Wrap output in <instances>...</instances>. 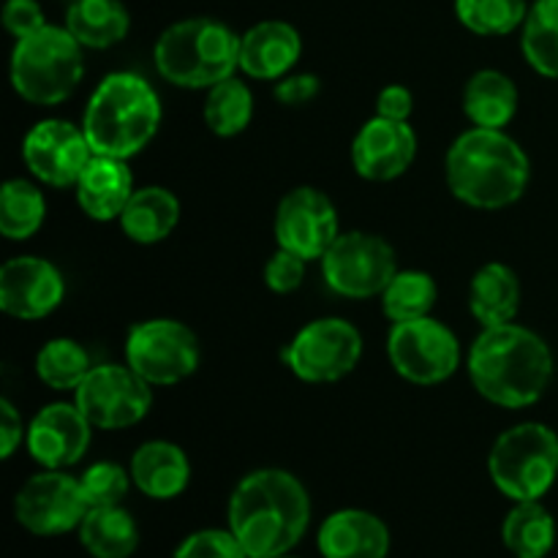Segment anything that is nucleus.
I'll return each instance as SVG.
<instances>
[{"instance_id": "nucleus-1", "label": "nucleus", "mask_w": 558, "mask_h": 558, "mask_svg": "<svg viewBox=\"0 0 558 558\" xmlns=\"http://www.w3.org/2000/svg\"><path fill=\"white\" fill-rule=\"evenodd\" d=\"M311 523L305 485L283 469L245 474L229 499V532L248 558L287 556Z\"/></svg>"}, {"instance_id": "nucleus-2", "label": "nucleus", "mask_w": 558, "mask_h": 558, "mask_svg": "<svg viewBox=\"0 0 558 558\" xmlns=\"http://www.w3.org/2000/svg\"><path fill=\"white\" fill-rule=\"evenodd\" d=\"M469 379L488 403L501 409L534 407L554 379V352L529 327H483L469 349Z\"/></svg>"}, {"instance_id": "nucleus-3", "label": "nucleus", "mask_w": 558, "mask_h": 558, "mask_svg": "<svg viewBox=\"0 0 558 558\" xmlns=\"http://www.w3.org/2000/svg\"><path fill=\"white\" fill-rule=\"evenodd\" d=\"M447 189L458 202L477 210L515 205L532 180L526 150L499 129H469L445 156Z\"/></svg>"}, {"instance_id": "nucleus-4", "label": "nucleus", "mask_w": 558, "mask_h": 558, "mask_svg": "<svg viewBox=\"0 0 558 558\" xmlns=\"http://www.w3.org/2000/svg\"><path fill=\"white\" fill-rule=\"evenodd\" d=\"M161 125V98L150 82L131 71L107 74L87 101L85 129L96 156L129 158L140 156Z\"/></svg>"}, {"instance_id": "nucleus-5", "label": "nucleus", "mask_w": 558, "mask_h": 558, "mask_svg": "<svg viewBox=\"0 0 558 558\" xmlns=\"http://www.w3.org/2000/svg\"><path fill=\"white\" fill-rule=\"evenodd\" d=\"M153 60L169 85L210 90L240 69V36L213 16H191L158 36Z\"/></svg>"}, {"instance_id": "nucleus-6", "label": "nucleus", "mask_w": 558, "mask_h": 558, "mask_svg": "<svg viewBox=\"0 0 558 558\" xmlns=\"http://www.w3.org/2000/svg\"><path fill=\"white\" fill-rule=\"evenodd\" d=\"M82 44L69 27L44 25L41 31L16 38L11 52V87L33 107H58L74 96L85 76Z\"/></svg>"}, {"instance_id": "nucleus-7", "label": "nucleus", "mask_w": 558, "mask_h": 558, "mask_svg": "<svg viewBox=\"0 0 558 558\" xmlns=\"http://www.w3.org/2000/svg\"><path fill=\"white\" fill-rule=\"evenodd\" d=\"M488 474L512 501H539L558 477V436L543 423H521L490 447Z\"/></svg>"}, {"instance_id": "nucleus-8", "label": "nucleus", "mask_w": 558, "mask_h": 558, "mask_svg": "<svg viewBox=\"0 0 558 558\" xmlns=\"http://www.w3.org/2000/svg\"><path fill=\"white\" fill-rule=\"evenodd\" d=\"M322 276L330 292L349 300L381 298L398 272L396 248L371 232H341L322 256Z\"/></svg>"}, {"instance_id": "nucleus-9", "label": "nucleus", "mask_w": 558, "mask_h": 558, "mask_svg": "<svg viewBox=\"0 0 558 558\" xmlns=\"http://www.w3.org/2000/svg\"><path fill=\"white\" fill-rule=\"evenodd\" d=\"M199 338L178 319H147L125 338V363L153 387H172L199 368Z\"/></svg>"}, {"instance_id": "nucleus-10", "label": "nucleus", "mask_w": 558, "mask_h": 558, "mask_svg": "<svg viewBox=\"0 0 558 558\" xmlns=\"http://www.w3.org/2000/svg\"><path fill=\"white\" fill-rule=\"evenodd\" d=\"M363 357V336L352 322L325 316L305 325L283 349V363L308 385H332L352 374Z\"/></svg>"}, {"instance_id": "nucleus-11", "label": "nucleus", "mask_w": 558, "mask_h": 558, "mask_svg": "<svg viewBox=\"0 0 558 558\" xmlns=\"http://www.w3.org/2000/svg\"><path fill=\"white\" fill-rule=\"evenodd\" d=\"M387 357L398 376L412 385L434 387L450 379L461 365V341L434 316L398 322L387 336Z\"/></svg>"}, {"instance_id": "nucleus-12", "label": "nucleus", "mask_w": 558, "mask_h": 558, "mask_svg": "<svg viewBox=\"0 0 558 558\" xmlns=\"http://www.w3.org/2000/svg\"><path fill=\"white\" fill-rule=\"evenodd\" d=\"M74 403L98 430H123L142 423L153 409V385L129 363L93 365L74 390Z\"/></svg>"}, {"instance_id": "nucleus-13", "label": "nucleus", "mask_w": 558, "mask_h": 558, "mask_svg": "<svg viewBox=\"0 0 558 558\" xmlns=\"http://www.w3.org/2000/svg\"><path fill=\"white\" fill-rule=\"evenodd\" d=\"M87 510L90 505L82 494L80 480L65 474L63 469H44L41 474H33L14 499L16 523L36 537L74 532Z\"/></svg>"}, {"instance_id": "nucleus-14", "label": "nucleus", "mask_w": 558, "mask_h": 558, "mask_svg": "<svg viewBox=\"0 0 558 558\" xmlns=\"http://www.w3.org/2000/svg\"><path fill=\"white\" fill-rule=\"evenodd\" d=\"M278 248L303 256L305 262L322 259L341 234L338 210L327 194L311 185L289 191L278 202L276 221H272Z\"/></svg>"}, {"instance_id": "nucleus-15", "label": "nucleus", "mask_w": 558, "mask_h": 558, "mask_svg": "<svg viewBox=\"0 0 558 558\" xmlns=\"http://www.w3.org/2000/svg\"><path fill=\"white\" fill-rule=\"evenodd\" d=\"M96 156L87 142L85 129L69 120L49 118L33 125L22 142V158L33 178L52 189H71L82 169Z\"/></svg>"}, {"instance_id": "nucleus-16", "label": "nucleus", "mask_w": 558, "mask_h": 558, "mask_svg": "<svg viewBox=\"0 0 558 558\" xmlns=\"http://www.w3.org/2000/svg\"><path fill=\"white\" fill-rule=\"evenodd\" d=\"M65 298V278L41 256H14L0 267V311L11 319L36 322Z\"/></svg>"}, {"instance_id": "nucleus-17", "label": "nucleus", "mask_w": 558, "mask_h": 558, "mask_svg": "<svg viewBox=\"0 0 558 558\" xmlns=\"http://www.w3.org/2000/svg\"><path fill=\"white\" fill-rule=\"evenodd\" d=\"M93 441V425L76 403H49L27 425L25 445L44 469H71L85 458Z\"/></svg>"}, {"instance_id": "nucleus-18", "label": "nucleus", "mask_w": 558, "mask_h": 558, "mask_svg": "<svg viewBox=\"0 0 558 558\" xmlns=\"http://www.w3.org/2000/svg\"><path fill=\"white\" fill-rule=\"evenodd\" d=\"M417 158V134L409 120L371 118L352 142V163L371 183H390L401 178Z\"/></svg>"}, {"instance_id": "nucleus-19", "label": "nucleus", "mask_w": 558, "mask_h": 558, "mask_svg": "<svg viewBox=\"0 0 558 558\" xmlns=\"http://www.w3.org/2000/svg\"><path fill=\"white\" fill-rule=\"evenodd\" d=\"M303 54L298 27L283 20H265L240 36V71L251 80L278 82Z\"/></svg>"}, {"instance_id": "nucleus-20", "label": "nucleus", "mask_w": 558, "mask_h": 558, "mask_svg": "<svg viewBox=\"0 0 558 558\" xmlns=\"http://www.w3.org/2000/svg\"><path fill=\"white\" fill-rule=\"evenodd\" d=\"M82 213L93 221H120L134 196V174L129 161L112 156H93L74 185Z\"/></svg>"}, {"instance_id": "nucleus-21", "label": "nucleus", "mask_w": 558, "mask_h": 558, "mask_svg": "<svg viewBox=\"0 0 558 558\" xmlns=\"http://www.w3.org/2000/svg\"><path fill=\"white\" fill-rule=\"evenodd\" d=\"M319 554L325 558H387L390 529L365 510H338L322 523Z\"/></svg>"}, {"instance_id": "nucleus-22", "label": "nucleus", "mask_w": 558, "mask_h": 558, "mask_svg": "<svg viewBox=\"0 0 558 558\" xmlns=\"http://www.w3.org/2000/svg\"><path fill=\"white\" fill-rule=\"evenodd\" d=\"M131 480L147 499L167 501L183 494L191 483V463L183 447L153 439L136 447L131 458Z\"/></svg>"}, {"instance_id": "nucleus-23", "label": "nucleus", "mask_w": 558, "mask_h": 558, "mask_svg": "<svg viewBox=\"0 0 558 558\" xmlns=\"http://www.w3.org/2000/svg\"><path fill=\"white\" fill-rule=\"evenodd\" d=\"M469 311L483 327L515 322L521 311V278L505 262H488L469 283Z\"/></svg>"}, {"instance_id": "nucleus-24", "label": "nucleus", "mask_w": 558, "mask_h": 558, "mask_svg": "<svg viewBox=\"0 0 558 558\" xmlns=\"http://www.w3.org/2000/svg\"><path fill=\"white\" fill-rule=\"evenodd\" d=\"M180 223V199L163 185L136 189L120 216V229L140 245H156L167 240Z\"/></svg>"}, {"instance_id": "nucleus-25", "label": "nucleus", "mask_w": 558, "mask_h": 558, "mask_svg": "<svg viewBox=\"0 0 558 558\" xmlns=\"http://www.w3.org/2000/svg\"><path fill=\"white\" fill-rule=\"evenodd\" d=\"M518 104L515 82L496 69L477 71L463 87V112L477 129L505 131L518 114Z\"/></svg>"}, {"instance_id": "nucleus-26", "label": "nucleus", "mask_w": 558, "mask_h": 558, "mask_svg": "<svg viewBox=\"0 0 558 558\" xmlns=\"http://www.w3.org/2000/svg\"><path fill=\"white\" fill-rule=\"evenodd\" d=\"M80 543L93 558H129L140 548V529L123 507H90L80 523Z\"/></svg>"}, {"instance_id": "nucleus-27", "label": "nucleus", "mask_w": 558, "mask_h": 558, "mask_svg": "<svg viewBox=\"0 0 558 558\" xmlns=\"http://www.w3.org/2000/svg\"><path fill=\"white\" fill-rule=\"evenodd\" d=\"M65 27L87 49H109L129 36L131 16L120 0H74Z\"/></svg>"}, {"instance_id": "nucleus-28", "label": "nucleus", "mask_w": 558, "mask_h": 558, "mask_svg": "<svg viewBox=\"0 0 558 558\" xmlns=\"http://www.w3.org/2000/svg\"><path fill=\"white\" fill-rule=\"evenodd\" d=\"M501 539L515 558H545L554 550L556 521L539 501H515L501 526Z\"/></svg>"}, {"instance_id": "nucleus-29", "label": "nucleus", "mask_w": 558, "mask_h": 558, "mask_svg": "<svg viewBox=\"0 0 558 558\" xmlns=\"http://www.w3.org/2000/svg\"><path fill=\"white\" fill-rule=\"evenodd\" d=\"M47 218V199L31 180L11 178L0 191V234L5 240H31Z\"/></svg>"}, {"instance_id": "nucleus-30", "label": "nucleus", "mask_w": 558, "mask_h": 558, "mask_svg": "<svg viewBox=\"0 0 558 558\" xmlns=\"http://www.w3.org/2000/svg\"><path fill=\"white\" fill-rule=\"evenodd\" d=\"M254 120V93L238 74L218 82L207 90L205 98V125L216 136H238Z\"/></svg>"}, {"instance_id": "nucleus-31", "label": "nucleus", "mask_w": 558, "mask_h": 558, "mask_svg": "<svg viewBox=\"0 0 558 558\" xmlns=\"http://www.w3.org/2000/svg\"><path fill=\"white\" fill-rule=\"evenodd\" d=\"M439 300L436 278L425 270H398L381 292V311L392 325L430 316Z\"/></svg>"}, {"instance_id": "nucleus-32", "label": "nucleus", "mask_w": 558, "mask_h": 558, "mask_svg": "<svg viewBox=\"0 0 558 558\" xmlns=\"http://www.w3.org/2000/svg\"><path fill=\"white\" fill-rule=\"evenodd\" d=\"M521 49L539 76L558 80V0H537L529 9Z\"/></svg>"}, {"instance_id": "nucleus-33", "label": "nucleus", "mask_w": 558, "mask_h": 558, "mask_svg": "<svg viewBox=\"0 0 558 558\" xmlns=\"http://www.w3.org/2000/svg\"><path fill=\"white\" fill-rule=\"evenodd\" d=\"M90 371V354L71 338H52L36 354V376L54 392H74Z\"/></svg>"}, {"instance_id": "nucleus-34", "label": "nucleus", "mask_w": 558, "mask_h": 558, "mask_svg": "<svg viewBox=\"0 0 558 558\" xmlns=\"http://www.w3.org/2000/svg\"><path fill=\"white\" fill-rule=\"evenodd\" d=\"M456 14L477 36H510L526 22V0H456Z\"/></svg>"}, {"instance_id": "nucleus-35", "label": "nucleus", "mask_w": 558, "mask_h": 558, "mask_svg": "<svg viewBox=\"0 0 558 558\" xmlns=\"http://www.w3.org/2000/svg\"><path fill=\"white\" fill-rule=\"evenodd\" d=\"M131 472H125L114 461H98L87 466V472L80 477L82 494H85L90 507H114L125 499L131 488Z\"/></svg>"}, {"instance_id": "nucleus-36", "label": "nucleus", "mask_w": 558, "mask_h": 558, "mask_svg": "<svg viewBox=\"0 0 558 558\" xmlns=\"http://www.w3.org/2000/svg\"><path fill=\"white\" fill-rule=\"evenodd\" d=\"M174 558H248L243 550V545L238 543L232 532H223V529H205V532H196L191 537L183 539Z\"/></svg>"}, {"instance_id": "nucleus-37", "label": "nucleus", "mask_w": 558, "mask_h": 558, "mask_svg": "<svg viewBox=\"0 0 558 558\" xmlns=\"http://www.w3.org/2000/svg\"><path fill=\"white\" fill-rule=\"evenodd\" d=\"M305 259L287 248H278L265 265V283L276 294H292L303 287Z\"/></svg>"}, {"instance_id": "nucleus-38", "label": "nucleus", "mask_w": 558, "mask_h": 558, "mask_svg": "<svg viewBox=\"0 0 558 558\" xmlns=\"http://www.w3.org/2000/svg\"><path fill=\"white\" fill-rule=\"evenodd\" d=\"M3 25L14 38H25L47 25L44 11L36 0H9L3 9Z\"/></svg>"}, {"instance_id": "nucleus-39", "label": "nucleus", "mask_w": 558, "mask_h": 558, "mask_svg": "<svg viewBox=\"0 0 558 558\" xmlns=\"http://www.w3.org/2000/svg\"><path fill=\"white\" fill-rule=\"evenodd\" d=\"M319 76L316 74H287L276 82L272 96L283 107H305L319 96Z\"/></svg>"}, {"instance_id": "nucleus-40", "label": "nucleus", "mask_w": 558, "mask_h": 558, "mask_svg": "<svg viewBox=\"0 0 558 558\" xmlns=\"http://www.w3.org/2000/svg\"><path fill=\"white\" fill-rule=\"evenodd\" d=\"M414 112V93L407 85H387L376 98V114L387 120H409Z\"/></svg>"}, {"instance_id": "nucleus-41", "label": "nucleus", "mask_w": 558, "mask_h": 558, "mask_svg": "<svg viewBox=\"0 0 558 558\" xmlns=\"http://www.w3.org/2000/svg\"><path fill=\"white\" fill-rule=\"evenodd\" d=\"M27 436V428L22 425L20 412H16L14 403L9 398L0 401V456L11 458L16 452V447L22 445V439Z\"/></svg>"}, {"instance_id": "nucleus-42", "label": "nucleus", "mask_w": 558, "mask_h": 558, "mask_svg": "<svg viewBox=\"0 0 558 558\" xmlns=\"http://www.w3.org/2000/svg\"><path fill=\"white\" fill-rule=\"evenodd\" d=\"M278 558H294V556H278Z\"/></svg>"}]
</instances>
